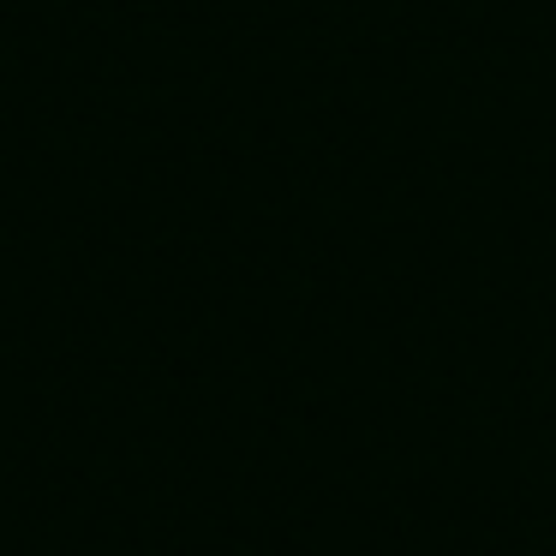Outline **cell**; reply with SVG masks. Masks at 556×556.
<instances>
[]
</instances>
